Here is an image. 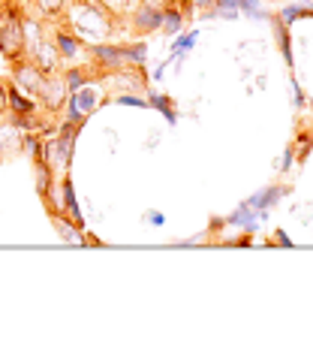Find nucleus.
Masks as SVG:
<instances>
[{
    "label": "nucleus",
    "instance_id": "c756f323",
    "mask_svg": "<svg viewBox=\"0 0 313 353\" xmlns=\"http://www.w3.org/2000/svg\"><path fill=\"white\" fill-rule=\"evenodd\" d=\"M144 221H148V223H157V227H160V223H163V214H148Z\"/></svg>",
    "mask_w": 313,
    "mask_h": 353
},
{
    "label": "nucleus",
    "instance_id": "f257e3e1",
    "mask_svg": "<svg viewBox=\"0 0 313 353\" xmlns=\"http://www.w3.org/2000/svg\"><path fill=\"white\" fill-rule=\"evenodd\" d=\"M69 21L76 28V37L87 39V46H100L102 37L111 30V12L100 0H78L69 10Z\"/></svg>",
    "mask_w": 313,
    "mask_h": 353
},
{
    "label": "nucleus",
    "instance_id": "bb28decb",
    "mask_svg": "<svg viewBox=\"0 0 313 353\" xmlns=\"http://www.w3.org/2000/svg\"><path fill=\"white\" fill-rule=\"evenodd\" d=\"M292 100H295V106H304V103H307V97H304V94H301V88H299V82H292Z\"/></svg>",
    "mask_w": 313,
    "mask_h": 353
},
{
    "label": "nucleus",
    "instance_id": "0eeeda50",
    "mask_svg": "<svg viewBox=\"0 0 313 353\" xmlns=\"http://www.w3.org/2000/svg\"><path fill=\"white\" fill-rule=\"evenodd\" d=\"M133 28H136V30H142V34L160 30V28H163V10H160V6L142 3L139 10L133 12Z\"/></svg>",
    "mask_w": 313,
    "mask_h": 353
},
{
    "label": "nucleus",
    "instance_id": "7ed1b4c3",
    "mask_svg": "<svg viewBox=\"0 0 313 353\" xmlns=\"http://www.w3.org/2000/svg\"><path fill=\"white\" fill-rule=\"evenodd\" d=\"M45 73L36 67L30 58H21V61H15V67H12V85L15 88H21L24 94H30V97H36L39 100V94H43V88H45Z\"/></svg>",
    "mask_w": 313,
    "mask_h": 353
},
{
    "label": "nucleus",
    "instance_id": "5701e85b",
    "mask_svg": "<svg viewBox=\"0 0 313 353\" xmlns=\"http://www.w3.org/2000/svg\"><path fill=\"white\" fill-rule=\"evenodd\" d=\"M193 43H196V30H193V34H187V37H181L178 43H175V54L190 52V49H193Z\"/></svg>",
    "mask_w": 313,
    "mask_h": 353
},
{
    "label": "nucleus",
    "instance_id": "6e6552de",
    "mask_svg": "<svg viewBox=\"0 0 313 353\" xmlns=\"http://www.w3.org/2000/svg\"><path fill=\"white\" fill-rule=\"evenodd\" d=\"M24 139V130L15 121H0V157H6L10 151H19Z\"/></svg>",
    "mask_w": 313,
    "mask_h": 353
},
{
    "label": "nucleus",
    "instance_id": "b1692460",
    "mask_svg": "<svg viewBox=\"0 0 313 353\" xmlns=\"http://www.w3.org/2000/svg\"><path fill=\"white\" fill-rule=\"evenodd\" d=\"M118 103H120V106H148V100L136 97V94H133V97H130V94H124V97H118Z\"/></svg>",
    "mask_w": 313,
    "mask_h": 353
},
{
    "label": "nucleus",
    "instance_id": "412c9836",
    "mask_svg": "<svg viewBox=\"0 0 313 353\" xmlns=\"http://www.w3.org/2000/svg\"><path fill=\"white\" fill-rule=\"evenodd\" d=\"M6 112H10V82L0 79V115H6Z\"/></svg>",
    "mask_w": 313,
    "mask_h": 353
},
{
    "label": "nucleus",
    "instance_id": "7c9ffc66",
    "mask_svg": "<svg viewBox=\"0 0 313 353\" xmlns=\"http://www.w3.org/2000/svg\"><path fill=\"white\" fill-rule=\"evenodd\" d=\"M274 236H277V242H280V245H289V239H286V232H283V230H277Z\"/></svg>",
    "mask_w": 313,
    "mask_h": 353
},
{
    "label": "nucleus",
    "instance_id": "20e7f679",
    "mask_svg": "<svg viewBox=\"0 0 313 353\" xmlns=\"http://www.w3.org/2000/svg\"><path fill=\"white\" fill-rule=\"evenodd\" d=\"M91 52H94V58L100 61V67H109V70H136V63L130 58V46H106V43H100V46H91Z\"/></svg>",
    "mask_w": 313,
    "mask_h": 353
},
{
    "label": "nucleus",
    "instance_id": "f3484780",
    "mask_svg": "<svg viewBox=\"0 0 313 353\" xmlns=\"http://www.w3.org/2000/svg\"><path fill=\"white\" fill-rule=\"evenodd\" d=\"M63 6H67V0H36V10H39V15H45V19L61 15Z\"/></svg>",
    "mask_w": 313,
    "mask_h": 353
},
{
    "label": "nucleus",
    "instance_id": "9d476101",
    "mask_svg": "<svg viewBox=\"0 0 313 353\" xmlns=\"http://www.w3.org/2000/svg\"><path fill=\"white\" fill-rule=\"evenodd\" d=\"M36 97H30V94H24L21 88H10V112L12 115H34L36 112Z\"/></svg>",
    "mask_w": 313,
    "mask_h": 353
},
{
    "label": "nucleus",
    "instance_id": "423d86ee",
    "mask_svg": "<svg viewBox=\"0 0 313 353\" xmlns=\"http://www.w3.org/2000/svg\"><path fill=\"white\" fill-rule=\"evenodd\" d=\"M28 58L34 61L36 67H39V70H43V73H45V76H58L61 70H63V58H61L58 46H54V43H45V39H43V43L36 46L34 52L28 54Z\"/></svg>",
    "mask_w": 313,
    "mask_h": 353
},
{
    "label": "nucleus",
    "instance_id": "4468645a",
    "mask_svg": "<svg viewBox=\"0 0 313 353\" xmlns=\"http://www.w3.org/2000/svg\"><path fill=\"white\" fill-rule=\"evenodd\" d=\"M181 25H184V15H181V10L175 3H169L166 10H163V34H178L181 30Z\"/></svg>",
    "mask_w": 313,
    "mask_h": 353
},
{
    "label": "nucleus",
    "instance_id": "1a4fd4ad",
    "mask_svg": "<svg viewBox=\"0 0 313 353\" xmlns=\"http://www.w3.org/2000/svg\"><path fill=\"white\" fill-rule=\"evenodd\" d=\"M52 223H54V230L61 232V239L63 242H69V245H82L85 239H82V230H78V223L67 218V214H58V212H52Z\"/></svg>",
    "mask_w": 313,
    "mask_h": 353
},
{
    "label": "nucleus",
    "instance_id": "4be33fe9",
    "mask_svg": "<svg viewBox=\"0 0 313 353\" xmlns=\"http://www.w3.org/2000/svg\"><path fill=\"white\" fill-rule=\"evenodd\" d=\"M292 163H295V148H286L283 154H280V163L277 166V172H286V170H292Z\"/></svg>",
    "mask_w": 313,
    "mask_h": 353
},
{
    "label": "nucleus",
    "instance_id": "a878e982",
    "mask_svg": "<svg viewBox=\"0 0 313 353\" xmlns=\"http://www.w3.org/2000/svg\"><path fill=\"white\" fill-rule=\"evenodd\" d=\"M102 136L109 139V148L115 151V148H118V130H111V127H106V130H102Z\"/></svg>",
    "mask_w": 313,
    "mask_h": 353
},
{
    "label": "nucleus",
    "instance_id": "39448f33",
    "mask_svg": "<svg viewBox=\"0 0 313 353\" xmlns=\"http://www.w3.org/2000/svg\"><path fill=\"white\" fill-rule=\"evenodd\" d=\"M67 100H69L67 79H63L61 73H58V76H48V79H45L43 94H39V103H43L48 112H58L61 106H67Z\"/></svg>",
    "mask_w": 313,
    "mask_h": 353
},
{
    "label": "nucleus",
    "instance_id": "a211bd4d",
    "mask_svg": "<svg viewBox=\"0 0 313 353\" xmlns=\"http://www.w3.org/2000/svg\"><path fill=\"white\" fill-rule=\"evenodd\" d=\"M151 106H157L160 112H163L169 124H172L175 118H178V115H175V109H172V103H169V97H163V94H151Z\"/></svg>",
    "mask_w": 313,
    "mask_h": 353
},
{
    "label": "nucleus",
    "instance_id": "6ab92c4d",
    "mask_svg": "<svg viewBox=\"0 0 313 353\" xmlns=\"http://www.w3.org/2000/svg\"><path fill=\"white\" fill-rule=\"evenodd\" d=\"M292 148H295V160H307L310 148H313V136H310V133H301L299 142H295Z\"/></svg>",
    "mask_w": 313,
    "mask_h": 353
},
{
    "label": "nucleus",
    "instance_id": "cd10ccee",
    "mask_svg": "<svg viewBox=\"0 0 313 353\" xmlns=\"http://www.w3.org/2000/svg\"><path fill=\"white\" fill-rule=\"evenodd\" d=\"M193 3H196L199 10H214V3H217V0H193Z\"/></svg>",
    "mask_w": 313,
    "mask_h": 353
},
{
    "label": "nucleus",
    "instance_id": "2eb2a0df",
    "mask_svg": "<svg viewBox=\"0 0 313 353\" xmlns=\"http://www.w3.org/2000/svg\"><path fill=\"white\" fill-rule=\"evenodd\" d=\"M52 170H48V163L45 160H36V190H39V196H48L52 194Z\"/></svg>",
    "mask_w": 313,
    "mask_h": 353
},
{
    "label": "nucleus",
    "instance_id": "f03ea898",
    "mask_svg": "<svg viewBox=\"0 0 313 353\" xmlns=\"http://www.w3.org/2000/svg\"><path fill=\"white\" fill-rule=\"evenodd\" d=\"M0 52L10 61H21L28 54V46H24V30H21V15L12 10V6H3L0 10Z\"/></svg>",
    "mask_w": 313,
    "mask_h": 353
},
{
    "label": "nucleus",
    "instance_id": "aec40b11",
    "mask_svg": "<svg viewBox=\"0 0 313 353\" xmlns=\"http://www.w3.org/2000/svg\"><path fill=\"white\" fill-rule=\"evenodd\" d=\"M63 79H67L69 94H72V91H78V88L85 85V73H82V70H78V67H69V70H67V76H63Z\"/></svg>",
    "mask_w": 313,
    "mask_h": 353
},
{
    "label": "nucleus",
    "instance_id": "9b49d317",
    "mask_svg": "<svg viewBox=\"0 0 313 353\" xmlns=\"http://www.w3.org/2000/svg\"><path fill=\"white\" fill-rule=\"evenodd\" d=\"M54 46H58V52H61L63 61H76L78 54H82L78 37L76 34H67V30H58V37H54Z\"/></svg>",
    "mask_w": 313,
    "mask_h": 353
},
{
    "label": "nucleus",
    "instance_id": "c85d7f7f",
    "mask_svg": "<svg viewBox=\"0 0 313 353\" xmlns=\"http://www.w3.org/2000/svg\"><path fill=\"white\" fill-rule=\"evenodd\" d=\"M142 3H148V6H160V10H166L172 0H142Z\"/></svg>",
    "mask_w": 313,
    "mask_h": 353
},
{
    "label": "nucleus",
    "instance_id": "f8f14e48",
    "mask_svg": "<svg viewBox=\"0 0 313 353\" xmlns=\"http://www.w3.org/2000/svg\"><path fill=\"white\" fill-rule=\"evenodd\" d=\"M21 30H24V46H28V54L43 43V25L34 19V15H21Z\"/></svg>",
    "mask_w": 313,
    "mask_h": 353
},
{
    "label": "nucleus",
    "instance_id": "ddd939ff",
    "mask_svg": "<svg viewBox=\"0 0 313 353\" xmlns=\"http://www.w3.org/2000/svg\"><path fill=\"white\" fill-rule=\"evenodd\" d=\"M61 194H63V212H67V218H72L82 227V208H78V199H76V190H72V184L69 181H63V188H61Z\"/></svg>",
    "mask_w": 313,
    "mask_h": 353
},
{
    "label": "nucleus",
    "instance_id": "dca6fc26",
    "mask_svg": "<svg viewBox=\"0 0 313 353\" xmlns=\"http://www.w3.org/2000/svg\"><path fill=\"white\" fill-rule=\"evenodd\" d=\"M102 6L111 12V15H120V12H136L142 6V0H100Z\"/></svg>",
    "mask_w": 313,
    "mask_h": 353
},
{
    "label": "nucleus",
    "instance_id": "393cba45",
    "mask_svg": "<svg viewBox=\"0 0 313 353\" xmlns=\"http://www.w3.org/2000/svg\"><path fill=\"white\" fill-rule=\"evenodd\" d=\"M160 139H163V133H160V130H151V133H148V142H144V148H148V151H151V148H157V145H160Z\"/></svg>",
    "mask_w": 313,
    "mask_h": 353
}]
</instances>
